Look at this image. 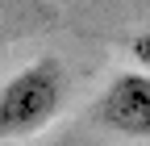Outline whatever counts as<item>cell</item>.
<instances>
[{
    "label": "cell",
    "instance_id": "obj_1",
    "mask_svg": "<svg viewBox=\"0 0 150 146\" xmlns=\"http://www.w3.org/2000/svg\"><path fill=\"white\" fill-rule=\"evenodd\" d=\"M63 108V67L38 59L0 84V138H29Z\"/></svg>",
    "mask_w": 150,
    "mask_h": 146
},
{
    "label": "cell",
    "instance_id": "obj_2",
    "mask_svg": "<svg viewBox=\"0 0 150 146\" xmlns=\"http://www.w3.org/2000/svg\"><path fill=\"white\" fill-rule=\"evenodd\" d=\"M96 125L108 134L150 142V75L146 71H121L104 84L100 100L92 104Z\"/></svg>",
    "mask_w": 150,
    "mask_h": 146
}]
</instances>
